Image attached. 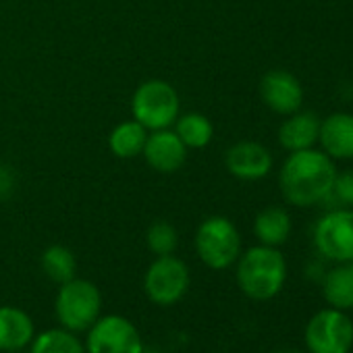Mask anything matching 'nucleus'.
Here are the masks:
<instances>
[{
    "instance_id": "nucleus-10",
    "label": "nucleus",
    "mask_w": 353,
    "mask_h": 353,
    "mask_svg": "<svg viewBox=\"0 0 353 353\" xmlns=\"http://www.w3.org/2000/svg\"><path fill=\"white\" fill-rule=\"evenodd\" d=\"M260 96L272 112L285 117L297 112L303 104V88L299 79L285 69H272L262 77Z\"/></svg>"
},
{
    "instance_id": "nucleus-9",
    "label": "nucleus",
    "mask_w": 353,
    "mask_h": 353,
    "mask_svg": "<svg viewBox=\"0 0 353 353\" xmlns=\"http://www.w3.org/2000/svg\"><path fill=\"white\" fill-rule=\"evenodd\" d=\"M316 250L332 262H353V208H332L314 227Z\"/></svg>"
},
{
    "instance_id": "nucleus-3",
    "label": "nucleus",
    "mask_w": 353,
    "mask_h": 353,
    "mask_svg": "<svg viewBox=\"0 0 353 353\" xmlns=\"http://www.w3.org/2000/svg\"><path fill=\"white\" fill-rule=\"evenodd\" d=\"M54 312L61 328L71 332H88L90 326L102 316L100 289L83 279H71L61 285Z\"/></svg>"
},
{
    "instance_id": "nucleus-1",
    "label": "nucleus",
    "mask_w": 353,
    "mask_h": 353,
    "mask_svg": "<svg viewBox=\"0 0 353 353\" xmlns=\"http://www.w3.org/2000/svg\"><path fill=\"white\" fill-rule=\"evenodd\" d=\"M336 174L334 160L322 150H299L289 152L279 172V185L283 198L297 208H310L322 204L330 194Z\"/></svg>"
},
{
    "instance_id": "nucleus-23",
    "label": "nucleus",
    "mask_w": 353,
    "mask_h": 353,
    "mask_svg": "<svg viewBox=\"0 0 353 353\" xmlns=\"http://www.w3.org/2000/svg\"><path fill=\"white\" fill-rule=\"evenodd\" d=\"M324 200H334V208H353V168L336 170L332 190Z\"/></svg>"
},
{
    "instance_id": "nucleus-11",
    "label": "nucleus",
    "mask_w": 353,
    "mask_h": 353,
    "mask_svg": "<svg viewBox=\"0 0 353 353\" xmlns=\"http://www.w3.org/2000/svg\"><path fill=\"white\" fill-rule=\"evenodd\" d=\"M225 164L229 172L243 181H258L270 172L272 154L258 141H239L227 150Z\"/></svg>"
},
{
    "instance_id": "nucleus-6",
    "label": "nucleus",
    "mask_w": 353,
    "mask_h": 353,
    "mask_svg": "<svg viewBox=\"0 0 353 353\" xmlns=\"http://www.w3.org/2000/svg\"><path fill=\"white\" fill-rule=\"evenodd\" d=\"M190 289V268L185 262L168 256H158L143 276V291L156 305H172L181 301Z\"/></svg>"
},
{
    "instance_id": "nucleus-21",
    "label": "nucleus",
    "mask_w": 353,
    "mask_h": 353,
    "mask_svg": "<svg viewBox=\"0 0 353 353\" xmlns=\"http://www.w3.org/2000/svg\"><path fill=\"white\" fill-rule=\"evenodd\" d=\"M212 133H214L212 123L204 114H198V112H190V114L181 117L179 123H176V135L181 137V141L188 148L208 145L212 139Z\"/></svg>"
},
{
    "instance_id": "nucleus-19",
    "label": "nucleus",
    "mask_w": 353,
    "mask_h": 353,
    "mask_svg": "<svg viewBox=\"0 0 353 353\" xmlns=\"http://www.w3.org/2000/svg\"><path fill=\"white\" fill-rule=\"evenodd\" d=\"M30 353H85V345L71 330L50 328L34 336Z\"/></svg>"
},
{
    "instance_id": "nucleus-7",
    "label": "nucleus",
    "mask_w": 353,
    "mask_h": 353,
    "mask_svg": "<svg viewBox=\"0 0 353 353\" xmlns=\"http://www.w3.org/2000/svg\"><path fill=\"white\" fill-rule=\"evenodd\" d=\"M310 353H349L353 347V322L343 310H320L305 326Z\"/></svg>"
},
{
    "instance_id": "nucleus-27",
    "label": "nucleus",
    "mask_w": 353,
    "mask_h": 353,
    "mask_svg": "<svg viewBox=\"0 0 353 353\" xmlns=\"http://www.w3.org/2000/svg\"><path fill=\"white\" fill-rule=\"evenodd\" d=\"M13 353H21V351H13Z\"/></svg>"
},
{
    "instance_id": "nucleus-8",
    "label": "nucleus",
    "mask_w": 353,
    "mask_h": 353,
    "mask_svg": "<svg viewBox=\"0 0 353 353\" xmlns=\"http://www.w3.org/2000/svg\"><path fill=\"white\" fill-rule=\"evenodd\" d=\"M143 341L137 326L123 316H100L88 330L85 353H141Z\"/></svg>"
},
{
    "instance_id": "nucleus-13",
    "label": "nucleus",
    "mask_w": 353,
    "mask_h": 353,
    "mask_svg": "<svg viewBox=\"0 0 353 353\" xmlns=\"http://www.w3.org/2000/svg\"><path fill=\"white\" fill-rule=\"evenodd\" d=\"M318 143L332 160H353V112H332L322 119Z\"/></svg>"
},
{
    "instance_id": "nucleus-16",
    "label": "nucleus",
    "mask_w": 353,
    "mask_h": 353,
    "mask_svg": "<svg viewBox=\"0 0 353 353\" xmlns=\"http://www.w3.org/2000/svg\"><path fill=\"white\" fill-rule=\"evenodd\" d=\"M291 229H293L291 216L281 206L264 208L262 212H258L254 221V235L258 237L262 245H270V248L283 245L289 239Z\"/></svg>"
},
{
    "instance_id": "nucleus-22",
    "label": "nucleus",
    "mask_w": 353,
    "mask_h": 353,
    "mask_svg": "<svg viewBox=\"0 0 353 353\" xmlns=\"http://www.w3.org/2000/svg\"><path fill=\"white\" fill-rule=\"evenodd\" d=\"M145 241H148L150 252H154L156 256H168V254L174 252L179 237H176V231H174L172 225L160 221V223H154V225L148 229Z\"/></svg>"
},
{
    "instance_id": "nucleus-14",
    "label": "nucleus",
    "mask_w": 353,
    "mask_h": 353,
    "mask_svg": "<svg viewBox=\"0 0 353 353\" xmlns=\"http://www.w3.org/2000/svg\"><path fill=\"white\" fill-rule=\"evenodd\" d=\"M36 336L34 320L28 312L15 305H0V351H23Z\"/></svg>"
},
{
    "instance_id": "nucleus-26",
    "label": "nucleus",
    "mask_w": 353,
    "mask_h": 353,
    "mask_svg": "<svg viewBox=\"0 0 353 353\" xmlns=\"http://www.w3.org/2000/svg\"><path fill=\"white\" fill-rule=\"evenodd\" d=\"M141 353H162V351H158V349H143Z\"/></svg>"
},
{
    "instance_id": "nucleus-5",
    "label": "nucleus",
    "mask_w": 353,
    "mask_h": 353,
    "mask_svg": "<svg viewBox=\"0 0 353 353\" xmlns=\"http://www.w3.org/2000/svg\"><path fill=\"white\" fill-rule=\"evenodd\" d=\"M179 114V96L166 81L152 79L137 88L133 96V117L145 129H166Z\"/></svg>"
},
{
    "instance_id": "nucleus-17",
    "label": "nucleus",
    "mask_w": 353,
    "mask_h": 353,
    "mask_svg": "<svg viewBox=\"0 0 353 353\" xmlns=\"http://www.w3.org/2000/svg\"><path fill=\"white\" fill-rule=\"evenodd\" d=\"M324 299L330 307L351 310L353 307V262H343L328 270L322 281Z\"/></svg>"
},
{
    "instance_id": "nucleus-4",
    "label": "nucleus",
    "mask_w": 353,
    "mask_h": 353,
    "mask_svg": "<svg viewBox=\"0 0 353 353\" xmlns=\"http://www.w3.org/2000/svg\"><path fill=\"white\" fill-rule=\"evenodd\" d=\"M196 252L212 270L233 266L241 254V237L237 227L225 216L206 219L196 233Z\"/></svg>"
},
{
    "instance_id": "nucleus-12",
    "label": "nucleus",
    "mask_w": 353,
    "mask_h": 353,
    "mask_svg": "<svg viewBox=\"0 0 353 353\" xmlns=\"http://www.w3.org/2000/svg\"><path fill=\"white\" fill-rule=\"evenodd\" d=\"M185 148L188 145L181 141V137L176 133L158 129L156 133L148 135L141 154L145 156L148 164L152 168H156L158 172H174L183 166V162L188 158Z\"/></svg>"
},
{
    "instance_id": "nucleus-24",
    "label": "nucleus",
    "mask_w": 353,
    "mask_h": 353,
    "mask_svg": "<svg viewBox=\"0 0 353 353\" xmlns=\"http://www.w3.org/2000/svg\"><path fill=\"white\" fill-rule=\"evenodd\" d=\"M13 190V174L9 168L0 166V200H5Z\"/></svg>"
},
{
    "instance_id": "nucleus-2",
    "label": "nucleus",
    "mask_w": 353,
    "mask_h": 353,
    "mask_svg": "<svg viewBox=\"0 0 353 353\" xmlns=\"http://www.w3.org/2000/svg\"><path fill=\"white\" fill-rule=\"evenodd\" d=\"M287 281V262L276 248L256 245L237 258V285L245 297L266 301L276 297Z\"/></svg>"
},
{
    "instance_id": "nucleus-15",
    "label": "nucleus",
    "mask_w": 353,
    "mask_h": 353,
    "mask_svg": "<svg viewBox=\"0 0 353 353\" xmlns=\"http://www.w3.org/2000/svg\"><path fill=\"white\" fill-rule=\"evenodd\" d=\"M320 117L310 110H297L285 119L279 127V143L287 152H299L314 148L320 135Z\"/></svg>"
},
{
    "instance_id": "nucleus-20",
    "label": "nucleus",
    "mask_w": 353,
    "mask_h": 353,
    "mask_svg": "<svg viewBox=\"0 0 353 353\" xmlns=\"http://www.w3.org/2000/svg\"><path fill=\"white\" fill-rule=\"evenodd\" d=\"M42 270L52 283H59V285L75 279L77 262H75L73 252L67 250L65 245H50L42 254Z\"/></svg>"
},
{
    "instance_id": "nucleus-25",
    "label": "nucleus",
    "mask_w": 353,
    "mask_h": 353,
    "mask_svg": "<svg viewBox=\"0 0 353 353\" xmlns=\"http://www.w3.org/2000/svg\"><path fill=\"white\" fill-rule=\"evenodd\" d=\"M276 353H299V351H293V349H281V351H276Z\"/></svg>"
},
{
    "instance_id": "nucleus-18",
    "label": "nucleus",
    "mask_w": 353,
    "mask_h": 353,
    "mask_svg": "<svg viewBox=\"0 0 353 353\" xmlns=\"http://www.w3.org/2000/svg\"><path fill=\"white\" fill-rule=\"evenodd\" d=\"M145 139H148L145 127L139 125L137 121H127L112 129L108 143L119 158H133L143 152Z\"/></svg>"
}]
</instances>
